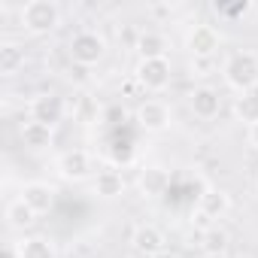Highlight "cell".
I'll list each match as a JSON object with an SVG mask.
<instances>
[{
    "label": "cell",
    "instance_id": "1",
    "mask_svg": "<svg viewBox=\"0 0 258 258\" xmlns=\"http://www.w3.org/2000/svg\"><path fill=\"white\" fill-rule=\"evenodd\" d=\"M222 79L237 94L258 88V55L252 49H237L222 61Z\"/></svg>",
    "mask_w": 258,
    "mask_h": 258
},
{
    "label": "cell",
    "instance_id": "2",
    "mask_svg": "<svg viewBox=\"0 0 258 258\" xmlns=\"http://www.w3.org/2000/svg\"><path fill=\"white\" fill-rule=\"evenodd\" d=\"M19 22L28 34H52L61 25V10L52 0H28V4L19 10Z\"/></svg>",
    "mask_w": 258,
    "mask_h": 258
},
{
    "label": "cell",
    "instance_id": "3",
    "mask_svg": "<svg viewBox=\"0 0 258 258\" xmlns=\"http://www.w3.org/2000/svg\"><path fill=\"white\" fill-rule=\"evenodd\" d=\"M103 55H106V40L100 34H94V31H79L70 40V58H73V64L94 67Z\"/></svg>",
    "mask_w": 258,
    "mask_h": 258
},
{
    "label": "cell",
    "instance_id": "4",
    "mask_svg": "<svg viewBox=\"0 0 258 258\" xmlns=\"http://www.w3.org/2000/svg\"><path fill=\"white\" fill-rule=\"evenodd\" d=\"M170 76H173V70H170L167 58H140V64L134 70V79L146 91H164L170 85Z\"/></svg>",
    "mask_w": 258,
    "mask_h": 258
},
{
    "label": "cell",
    "instance_id": "5",
    "mask_svg": "<svg viewBox=\"0 0 258 258\" xmlns=\"http://www.w3.org/2000/svg\"><path fill=\"white\" fill-rule=\"evenodd\" d=\"M219 46H222V34L213 28V25H195L191 31H188V37H185V49H188V55L198 61V58H204V61H213V55L219 52Z\"/></svg>",
    "mask_w": 258,
    "mask_h": 258
},
{
    "label": "cell",
    "instance_id": "6",
    "mask_svg": "<svg viewBox=\"0 0 258 258\" xmlns=\"http://www.w3.org/2000/svg\"><path fill=\"white\" fill-rule=\"evenodd\" d=\"M134 118H137V124L143 127V131L161 134V131H167V127H170V106H167L164 100L149 97V100H143V103L137 106Z\"/></svg>",
    "mask_w": 258,
    "mask_h": 258
},
{
    "label": "cell",
    "instance_id": "7",
    "mask_svg": "<svg viewBox=\"0 0 258 258\" xmlns=\"http://www.w3.org/2000/svg\"><path fill=\"white\" fill-rule=\"evenodd\" d=\"M28 112H31V121H40V124L55 127V124L64 118L67 103H64V97H58V94H37V97L28 103Z\"/></svg>",
    "mask_w": 258,
    "mask_h": 258
},
{
    "label": "cell",
    "instance_id": "8",
    "mask_svg": "<svg viewBox=\"0 0 258 258\" xmlns=\"http://www.w3.org/2000/svg\"><path fill=\"white\" fill-rule=\"evenodd\" d=\"M58 173L64 179H70V182H82V179H88L94 173V161H91V155L85 149H67L58 158Z\"/></svg>",
    "mask_w": 258,
    "mask_h": 258
},
{
    "label": "cell",
    "instance_id": "9",
    "mask_svg": "<svg viewBox=\"0 0 258 258\" xmlns=\"http://www.w3.org/2000/svg\"><path fill=\"white\" fill-rule=\"evenodd\" d=\"M131 246H134V252L152 258V255H158V252L164 249V234H161V228L143 222V225H137V228L131 231Z\"/></svg>",
    "mask_w": 258,
    "mask_h": 258
},
{
    "label": "cell",
    "instance_id": "10",
    "mask_svg": "<svg viewBox=\"0 0 258 258\" xmlns=\"http://www.w3.org/2000/svg\"><path fill=\"white\" fill-rule=\"evenodd\" d=\"M137 188H140L143 198L155 201V198L167 195V188H170V173H167L164 167H158V164L143 167V170H140V179H137Z\"/></svg>",
    "mask_w": 258,
    "mask_h": 258
},
{
    "label": "cell",
    "instance_id": "11",
    "mask_svg": "<svg viewBox=\"0 0 258 258\" xmlns=\"http://www.w3.org/2000/svg\"><path fill=\"white\" fill-rule=\"evenodd\" d=\"M55 198H58V191H55V185H49V182H28V185L22 188V201H25L37 216L49 213V210L55 207Z\"/></svg>",
    "mask_w": 258,
    "mask_h": 258
},
{
    "label": "cell",
    "instance_id": "12",
    "mask_svg": "<svg viewBox=\"0 0 258 258\" xmlns=\"http://www.w3.org/2000/svg\"><path fill=\"white\" fill-rule=\"evenodd\" d=\"M188 106L198 118H216L219 109H222V97L219 91H213L210 85H198L191 94H188Z\"/></svg>",
    "mask_w": 258,
    "mask_h": 258
},
{
    "label": "cell",
    "instance_id": "13",
    "mask_svg": "<svg viewBox=\"0 0 258 258\" xmlns=\"http://www.w3.org/2000/svg\"><path fill=\"white\" fill-rule=\"evenodd\" d=\"M231 210V198L222 188H204V195L198 198V213L204 219H222Z\"/></svg>",
    "mask_w": 258,
    "mask_h": 258
},
{
    "label": "cell",
    "instance_id": "14",
    "mask_svg": "<svg viewBox=\"0 0 258 258\" xmlns=\"http://www.w3.org/2000/svg\"><path fill=\"white\" fill-rule=\"evenodd\" d=\"M91 191L97 195V198H103V201H112V198H121L124 195V179H121V173L118 170H100L97 176H94V182H91Z\"/></svg>",
    "mask_w": 258,
    "mask_h": 258
},
{
    "label": "cell",
    "instance_id": "15",
    "mask_svg": "<svg viewBox=\"0 0 258 258\" xmlns=\"http://www.w3.org/2000/svg\"><path fill=\"white\" fill-rule=\"evenodd\" d=\"M134 49L140 52V58H167V37L158 31H143Z\"/></svg>",
    "mask_w": 258,
    "mask_h": 258
},
{
    "label": "cell",
    "instance_id": "16",
    "mask_svg": "<svg viewBox=\"0 0 258 258\" xmlns=\"http://www.w3.org/2000/svg\"><path fill=\"white\" fill-rule=\"evenodd\" d=\"M22 258H58V246L49 237H25L19 243Z\"/></svg>",
    "mask_w": 258,
    "mask_h": 258
},
{
    "label": "cell",
    "instance_id": "17",
    "mask_svg": "<svg viewBox=\"0 0 258 258\" xmlns=\"http://www.w3.org/2000/svg\"><path fill=\"white\" fill-rule=\"evenodd\" d=\"M22 143L28 149H46V146H52V127L40 124V121H25L22 124Z\"/></svg>",
    "mask_w": 258,
    "mask_h": 258
},
{
    "label": "cell",
    "instance_id": "18",
    "mask_svg": "<svg viewBox=\"0 0 258 258\" xmlns=\"http://www.w3.org/2000/svg\"><path fill=\"white\" fill-rule=\"evenodd\" d=\"M22 67H25V49L19 43H4L0 46V73L16 76Z\"/></svg>",
    "mask_w": 258,
    "mask_h": 258
},
{
    "label": "cell",
    "instance_id": "19",
    "mask_svg": "<svg viewBox=\"0 0 258 258\" xmlns=\"http://www.w3.org/2000/svg\"><path fill=\"white\" fill-rule=\"evenodd\" d=\"M7 222H10V228L25 231V228H31V225L37 222V213L19 198V201H10V204H7Z\"/></svg>",
    "mask_w": 258,
    "mask_h": 258
},
{
    "label": "cell",
    "instance_id": "20",
    "mask_svg": "<svg viewBox=\"0 0 258 258\" xmlns=\"http://www.w3.org/2000/svg\"><path fill=\"white\" fill-rule=\"evenodd\" d=\"M234 115L249 127V124H255L258 121V88H252V91H243L237 100H234Z\"/></svg>",
    "mask_w": 258,
    "mask_h": 258
},
{
    "label": "cell",
    "instance_id": "21",
    "mask_svg": "<svg viewBox=\"0 0 258 258\" xmlns=\"http://www.w3.org/2000/svg\"><path fill=\"white\" fill-rule=\"evenodd\" d=\"M228 243H231V234H228L225 228H219V225H213V228H207V231H204V237H201V246H204V255H225V249H228Z\"/></svg>",
    "mask_w": 258,
    "mask_h": 258
},
{
    "label": "cell",
    "instance_id": "22",
    "mask_svg": "<svg viewBox=\"0 0 258 258\" xmlns=\"http://www.w3.org/2000/svg\"><path fill=\"white\" fill-rule=\"evenodd\" d=\"M216 13H222V16H243V13H249V4H234V7H219L216 4Z\"/></svg>",
    "mask_w": 258,
    "mask_h": 258
},
{
    "label": "cell",
    "instance_id": "23",
    "mask_svg": "<svg viewBox=\"0 0 258 258\" xmlns=\"http://www.w3.org/2000/svg\"><path fill=\"white\" fill-rule=\"evenodd\" d=\"M246 143H249V146H252V149L258 152V121L246 127Z\"/></svg>",
    "mask_w": 258,
    "mask_h": 258
},
{
    "label": "cell",
    "instance_id": "24",
    "mask_svg": "<svg viewBox=\"0 0 258 258\" xmlns=\"http://www.w3.org/2000/svg\"><path fill=\"white\" fill-rule=\"evenodd\" d=\"M70 79H76V82H85V79H88V67H82V64H73V67H70Z\"/></svg>",
    "mask_w": 258,
    "mask_h": 258
},
{
    "label": "cell",
    "instance_id": "25",
    "mask_svg": "<svg viewBox=\"0 0 258 258\" xmlns=\"http://www.w3.org/2000/svg\"><path fill=\"white\" fill-rule=\"evenodd\" d=\"M149 13H152V16H170V13H173V7H170V4H152V7H149Z\"/></svg>",
    "mask_w": 258,
    "mask_h": 258
},
{
    "label": "cell",
    "instance_id": "26",
    "mask_svg": "<svg viewBox=\"0 0 258 258\" xmlns=\"http://www.w3.org/2000/svg\"><path fill=\"white\" fill-rule=\"evenodd\" d=\"M4 258H22L19 243H7V246H4Z\"/></svg>",
    "mask_w": 258,
    "mask_h": 258
},
{
    "label": "cell",
    "instance_id": "27",
    "mask_svg": "<svg viewBox=\"0 0 258 258\" xmlns=\"http://www.w3.org/2000/svg\"><path fill=\"white\" fill-rule=\"evenodd\" d=\"M152 258H179V255H176V252H170V249H161V252H158V255H152Z\"/></svg>",
    "mask_w": 258,
    "mask_h": 258
},
{
    "label": "cell",
    "instance_id": "28",
    "mask_svg": "<svg viewBox=\"0 0 258 258\" xmlns=\"http://www.w3.org/2000/svg\"><path fill=\"white\" fill-rule=\"evenodd\" d=\"M204 258H228V255H204Z\"/></svg>",
    "mask_w": 258,
    "mask_h": 258
},
{
    "label": "cell",
    "instance_id": "29",
    "mask_svg": "<svg viewBox=\"0 0 258 258\" xmlns=\"http://www.w3.org/2000/svg\"><path fill=\"white\" fill-rule=\"evenodd\" d=\"M240 258H252V255H240Z\"/></svg>",
    "mask_w": 258,
    "mask_h": 258
}]
</instances>
